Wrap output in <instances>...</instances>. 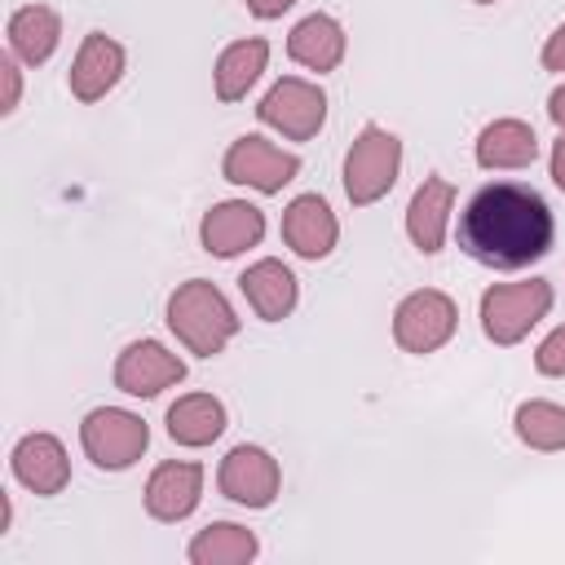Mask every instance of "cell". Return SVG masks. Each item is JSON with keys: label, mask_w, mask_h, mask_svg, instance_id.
Listing matches in <instances>:
<instances>
[{"label": "cell", "mask_w": 565, "mask_h": 565, "mask_svg": "<svg viewBox=\"0 0 565 565\" xmlns=\"http://www.w3.org/2000/svg\"><path fill=\"white\" fill-rule=\"evenodd\" d=\"M552 207L516 181L481 185L459 212V247L486 269H525L552 252Z\"/></svg>", "instance_id": "1"}, {"label": "cell", "mask_w": 565, "mask_h": 565, "mask_svg": "<svg viewBox=\"0 0 565 565\" xmlns=\"http://www.w3.org/2000/svg\"><path fill=\"white\" fill-rule=\"evenodd\" d=\"M168 327L190 353L216 358L238 335V313L216 282L190 278L168 296Z\"/></svg>", "instance_id": "2"}, {"label": "cell", "mask_w": 565, "mask_h": 565, "mask_svg": "<svg viewBox=\"0 0 565 565\" xmlns=\"http://www.w3.org/2000/svg\"><path fill=\"white\" fill-rule=\"evenodd\" d=\"M397 172H402V141L380 128V124H366L349 154H344V194L353 207H371L380 203L393 185H397Z\"/></svg>", "instance_id": "3"}, {"label": "cell", "mask_w": 565, "mask_h": 565, "mask_svg": "<svg viewBox=\"0 0 565 565\" xmlns=\"http://www.w3.org/2000/svg\"><path fill=\"white\" fill-rule=\"evenodd\" d=\"M552 309V282L525 278V282H499L481 291V331L494 344H521L530 327H539Z\"/></svg>", "instance_id": "4"}, {"label": "cell", "mask_w": 565, "mask_h": 565, "mask_svg": "<svg viewBox=\"0 0 565 565\" xmlns=\"http://www.w3.org/2000/svg\"><path fill=\"white\" fill-rule=\"evenodd\" d=\"M79 446L102 472H124L146 455L150 428L141 415H132L124 406H97L79 424Z\"/></svg>", "instance_id": "5"}, {"label": "cell", "mask_w": 565, "mask_h": 565, "mask_svg": "<svg viewBox=\"0 0 565 565\" xmlns=\"http://www.w3.org/2000/svg\"><path fill=\"white\" fill-rule=\"evenodd\" d=\"M256 119L274 132H282L287 141H309L322 124H327V93L300 75H287L278 79L260 106H256Z\"/></svg>", "instance_id": "6"}, {"label": "cell", "mask_w": 565, "mask_h": 565, "mask_svg": "<svg viewBox=\"0 0 565 565\" xmlns=\"http://www.w3.org/2000/svg\"><path fill=\"white\" fill-rule=\"evenodd\" d=\"M459 327V309L446 291H411L397 309H393V340L406 349V353H437Z\"/></svg>", "instance_id": "7"}, {"label": "cell", "mask_w": 565, "mask_h": 565, "mask_svg": "<svg viewBox=\"0 0 565 565\" xmlns=\"http://www.w3.org/2000/svg\"><path fill=\"white\" fill-rule=\"evenodd\" d=\"M221 172H225V181L247 185V190H256V194H278L287 181H296L300 159H296L291 150H278L274 141L247 132V137H238V141L225 150Z\"/></svg>", "instance_id": "8"}, {"label": "cell", "mask_w": 565, "mask_h": 565, "mask_svg": "<svg viewBox=\"0 0 565 565\" xmlns=\"http://www.w3.org/2000/svg\"><path fill=\"white\" fill-rule=\"evenodd\" d=\"M216 486L230 503L238 508H269L278 499V486H282V472H278V459L260 446H234L225 459H221V472H216Z\"/></svg>", "instance_id": "9"}, {"label": "cell", "mask_w": 565, "mask_h": 565, "mask_svg": "<svg viewBox=\"0 0 565 565\" xmlns=\"http://www.w3.org/2000/svg\"><path fill=\"white\" fill-rule=\"evenodd\" d=\"M185 380V362L159 340H132L115 362V388L128 397H154Z\"/></svg>", "instance_id": "10"}, {"label": "cell", "mask_w": 565, "mask_h": 565, "mask_svg": "<svg viewBox=\"0 0 565 565\" xmlns=\"http://www.w3.org/2000/svg\"><path fill=\"white\" fill-rule=\"evenodd\" d=\"M265 238V212L247 199H225V203H212L199 221V243L203 252L230 260L247 247H256Z\"/></svg>", "instance_id": "11"}, {"label": "cell", "mask_w": 565, "mask_h": 565, "mask_svg": "<svg viewBox=\"0 0 565 565\" xmlns=\"http://www.w3.org/2000/svg\"><path fill=\"white\" fill-rule=\"evenodd\" d=\"M340 238V221L331 212V203L322 194H296L282 212V243L300 256V260H322L331 256Z\"/></svg>", "instance_id": "12"}, {"label": "cell", "mask_w": 565, "mask_h": 565, "mask_svg": "<svg viewBox=\"0 0 565 565\" xmlns=\"http://www.w3.org/2000/svg\"><path fill=\"white\" fill-rule=\"evenodd\" d=\"M9 468H13V477H18L31 494H62L66 481H71L66 446H62L53 433H26V437L13 446Z\"/></svg>", "instance_id": "13"}, {"label": "cell", "mask_w": 565, "mask_h": 565, "mask_svg": "<svg viewBox=\"0 0 565 565\" xmlns=\"http://www.w3.org/2000/svg\"><path fill=\"white\" fill-rule=\"evenodd\" d=\"M199 494H203V468L190 459H168L146 481V512L154 521L177 525L199 508Z\"/></svg>", "instance_id": "14"}, {"label": "cell", "mask_w": 565, "mask_h": 565, "mask_svg": "<svg viewBox=\"0 0 565 565\" xmlns=\"http://www.w3.org/2000/svg\"><path fill=\"white\" fill-rule=\"evenodd\" d=\"M455 212V185L446 177H424L406 203V234L424 256H437L446 243V225Z\"/></svg>", "instance_id": "15"}, {"label": "cell", "mask_w": 565, "mask_h": 565, "mask_svg": "<svg viewBox=\"0 0 565 565\" xmlns=\"http://www.w3.org/2000/svg\"><path fill=\"white\" fill-rule=\"evenodd\" d=\"M119 75H124V44H115L102 31L84 35V44H79V53L71 62V75H66L71 93L79 102H97V97H106L119 84Z\"/></svg>", "instance_id": "16"}, {"label": "cell", "mask_w": 565, "mask_h": 565, "mask_svg": "<svg viewBox=\"0 0 565 565\" xmlns=\"http://www.w3.org/2000/svg\"><path fill=\"white\" fill-rule=\"evenodd\" d=\"M238 287H243L247 305L256 309V318H265V322H282L296 309V296H300L296 274L282 260H274V256L247 265L243 278H238Z\"/></svg>", "instance_id": "17"}, {"label": "cell", "mask_w": 565, "mask_h": 565, "mask_svg": "<svg viewBox=\"0 0 565 565\" xmlns=\"http://www.w3.org/2000/svg\"><path fill=\"white\" fill-rule=\"evenodd\" d=\"M287 53H291V62H300L305 71L327 75V71H335V66L344 62V26H340L331 13H309V18H300V22L291 26Z\"/></svg>", "instance_id": "18"}, {"label": "cell", "mask_w": 565, "mask_h": 565, "mask_svg": "<svg viewBox=\"0 0 565 565\" xmlns=\"http://www.w3.org/2000/svg\"><path fill=\"white\" fill-rule=\"evenodd\" d=\"M57 40H62V18L49 4H22V9H13V18H9V53L18 62H26V66L49 62L53 49H57Z\"/></svg>", "instance_id": "19"}, {"label": "cell", "mask_w": 565, "mask_h": 565, "mask_svg": "<svg viewBox=\"0 0 565 565\" xmlns=\"http://www.w3.org/2000/svg\"><path fill=\"white\" fill-rule=\"evenodd\" d=\"M225 433V406L212 393H185L168 406V437L177 446H212Z\"/></svg>", "instance_id": "20"}, {"label": "cell", "mask_w": 565, "mask_h": 565, "mask_svg": "<svg viewBox=\"0 0 565 565\" xmlns=\"http://www.w3.org/2000/svg\"><path fill=\"white\" fill-rule=\"evenodd\" d=\"M539 159V137L521 119H494L477 137V163L481 168H530Z\"/></svg>", "instance_id": "21"}, {"label": "cell", "mask_w": 565, "mask_h": 565, "mask_svg": "<svg viewBox=\"0 0 565 565\" xmlns=\"http://www.w3.org/2000/svg\"><path fill=\"white\" fill-rule=\"evenodd\" d=\"M256 552H260L256 534L247 525H234V521L203 525L185 547L190 565H247V561H256Z\"/></svg>", "instance_id": "22"}, {"label": "cell", "mask_w": 565, "mask_h": 565, "mask_svg": "<svg viewBox=\"0 0 565 565\" xmlns=\"http://www.w3.org/2000/svg\"><path fill=\"white\" fill-rule=\"evenodd\" d=\"M265 62H269V44H265L260 35H247V40H234L230 49H221L216 71H212L216 97H221V102L247 97V88H252V84L260 79V71H265Z\"/></svg>", "instance_id": "23"}, {"label": "cell", "mask_w": 565, "mask_h": 565, "mask_svg": "<svg viewBox=\"0 0 565 565\" xmlns=\"http://www.w3.org/2000/svg\"><path fill=\"white\" fill-rule=\"evenodd\" d=\"M512 424H516V437L530 450H565V406L530 397V402L516 406Z\"/></svg>", "instance_id": "24"}, {"label": "cell", "mask_w": 565, "mask_h": 565, "mask_svg": "<svg viewBox=\"0 0 565 565\" xmlns=\"http://www.w3.org/2000/svg\"><path fill=\"white\" fill-rule=\"evenodd\" d=\"M534 366L543 375H565V327H556L539 349H534Z\"/></svg>", "instance_id": "25"}, {"label": "cell", "mask_w": 565, "mask_h": 565, "mask_svg": "<svg viewBox=\"0 0 565 565\" xmlns=\"http://www.w3.org/2000/svg\"><path fill=\"white\" fill-rule=\"evenodd\" d=\"M0 75H4V102H0V115H9V110L18 106V97H22V79H18L13 57H4V62H0Z\"/></svg>", "instance_id": "26"}, {"label": "cell", "mask_w": 565, "mask_h": 565, "mask_svg": "<svg viewBox=\"0 0 565 565\" xmlns=\"http://www.w3.org/2000/svg\"><path fill=\"white\" fill-rule=\"evenodd\" d=\"M543 66H547V71H565V22L547 35V44H543Z\"/></svg>", "instance_id": "27"}, {"label": "cell", "mask_w": 565, "mask_h": 565, "mask_svg": "<svg viewBox=\"0 0 565 565\" xmlns=\"http://www.w3.org/2000/svg\"><path fill=\"white\" fill-rule=\"evenodd\" d=\"M291 4H296V0H247V9H252L260 22H269V18H282Z\"/></svg>", "instance_id": "28"}, {"label": "cell", "mask_w": 565, "mask_h": 565, "mask_svg": "<svg viewBox=\"0 0 565 565\" xmlns=\"http://www.w3.org/2000/svg\"><path fill=\"white\" fill-rule=\"evenodd\" d=\"M552 181L556 190H565V132L552 141Z\"/></svg>", "instance_id": "29"}, {"label": "cell", "mask_w": 565, "mask_h": 565, "mask_svg": "<svg viewBox=\"0 0 565 565\" xmlns=\"http://www.w3.org/2000/svg\"><path fill=\"white\" fill-rule=\"evenodd\" d=\"M547 119L565 132V84H561V88H552V97H547Z\"/></svg>", "instance_id": "30"}, {"label": "cell", "mask_w": 565, "mask_h": 565, "mask_svg": "<svg viewBox=\"0 0 565 565\" xmlns=\"http://www.w3.org/2000/svg\"><path fill=\"white\" fill-rule=\"evenodd\" d=\"M477 4H494V0H477Z\"/></svg>", "instance_id": "31"}]
</instances>
